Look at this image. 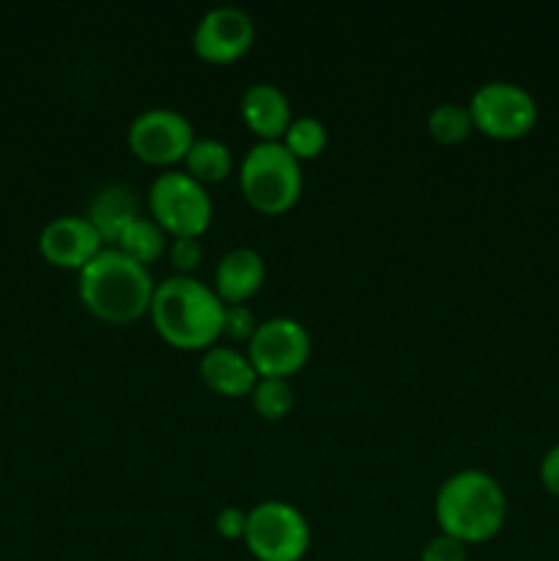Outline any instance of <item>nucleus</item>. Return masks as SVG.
Wrapping results in <instances>:
<instances>
[{"label": "nucleus", "mask_w": 559, "mask_h": 561, "mask_svg": "<svg viewBox=\"0 0 559 561\" xmlns=\"http://www.w3.org/2000/svg\"><path fill=\"white\" fill-rule=\"evenodd\" d=\"M433 515L438 529L464 546L486 542L497 537L507 520V493L488 471L460 469L438 485Z\"/></svg>", "instance_id": "1"}, {"label": "nucleus", "mask_w": 559, "mask_h": 561, "mask_svg": "<svg viewBox=\"0 0 559 561\" xmlns=\"http://www.w3.org/2000/svg\"><path fill=\"white\" fill-rule=\"evenodd\" d=\"M153 283L148 266L118 247H104L77 272V296L88 312L107 323H132L151 310Z\"/></svg>", "instance_id": "2"}, {"label": "nucleus", "mask_w": 559, "mask_h": 561, "mask_svg": "<svg viewBox=\"0 0 559 561\" xmlns=\"http://www.w3.org/2000/svg\"><path fill=\"white\" fill-rule=\"evenodd\" d=\"M148 312L153 329L175 348H212L223 334L225 301L192 274H173L157 283Z\"/></svg>", "instance_id": "3"}, {"label": "nucleus", "mask_w": 559, "mask_h": 561, "mask_svg": "<svg viewBox=\"0 0 559 561\" xmlns=\"http://www.w3.org/2000/svg\"><path fill=\"white\" fill-rule=\"evenodd\" d=\"M239 184L252 208L283 214L301 197V162L280 140H258L241 157Z\"/></svg>", "instance_id": "4"}, {"label": "nucleus", "mask_w": 559, "mask_h": 561, "mask_svg": "<svg viewBox=\"0 0 559 561\" xmlns=\"http://www.w3.org/2000/svg\"><path fill=\"white\" fill-rule=\"evenodd\" d=\"M151 219L173 239H201L214 217V203L206 184L192 179L186 170H162L148 186Z\"/></svg>", "instance_id": "5"}, {"label": "nucleus", "mask_w": 559, "mask_h": 561, "mask_svg": "<svg viewBox=\"0 0 559 561\" xmlns=\"http://www.w3.org/2000/svg\"><path fill=\"white\" fill-rule=\"evenodd\" d=\"M305 513L283 499H266L247 510L244 542L258 561H299L310 548Z\"/></svg>", "instance_id": "6"}, {"label": "nucleus", "mask_w": 559, "mask_h": 561, "mask_svg": "<svg viewBox=\"0 0 559 561\" xmlns=\"http://www.w3.org/2000/svg\"><path fill=\"white\" fill-rule=\"evenodd\" d=\"M469 113L475 129L493 140H518L535 129L540 110L529 88L510 80H488L471 93Z\"/></svg>", "instance_id": "7"}, {"label": "nucleus", "mask_w": 559, "mask_h": 561, "mask_svg": "<svg viewBox=\"0 0 559 561\" xmlns=\"http://www.w3.org/2000/svg\"><path fill=\"white\" fill-rule=\"evenodd\" d=\"M312 340L305 323L288 316H274L258 323L247 340V356L258 378H290L310 359Z\"/></svg>", "instance_id": "8"}, {"label": "nucleus", "mask_w": 559, "mask_h": 561, "mask_svg": "<svg viewBox=\"0 0 559 561\" xmlns=\"http://www.w3.org/2000/svg\"><path fill=\"white\" fill-rule=\"evenodd\" d=\"M132 153L148 164H173L186 157L195 142V126L175 107H146L126 129Z\"/></svg>", "instance_id": "9"}, {"label": "nucleus", "mask_w": 559, "mask_h": 561, "mask_svg": "<svg viewBox=\"0 0 559 561\" xmlns=\"http://www.w3.org/2000/svg\"><path fill=\"white\" fill-rule=\"evenodd\" d=\"M255 42V22L233 3L212 5L192 31V47L208 64L239 60Z\"/></svg>", "instance_id": "10"}, {"label": "nucleus", "mask_w": 559, "mask_h": 561, "mask_svg": "<svg viewBox=\"0 0 559 561\" xmlns=\"http://www.w3.org/2000/svg\"><path fill=\"white\" fill-rule=\"evenodd\" d=\"M104 250L99 230L88 222V217L64 214L49 219L38 233V252L58 268H77L93 261Z\"/></svg>", "instance_id": "11"}, {"label": "nucleus", "mask_w": 559, "mask_h": 561, "mask_svg": "<svg viewBox=\"0 0 559 561\" xmlns=\"http://www.w3.org/2000/svg\"><path fill=\"white\" fill-rule=\"evenodd\" d=\"M241 118L250 126L258 140H283L285 129L294 121L290 115V102L285 91L274 82H252L241 93Z\"/></svg>", "instance_id": "12"}, {"label": "nucleus", "mask_w": 559, "mask_h": 561, "mask_svg": "<svg viewBox=\"0 0 559 561\" xmlns=\"http://www.w3.org/2000/svg\"><path fill=\"white\" fill-rule=\"evenodd\" d=\"M266 279V261L255 247H233L219 257L214 268V285L225 305H244L261 290Z\"/></svg>", "instance_id": "13"}, {"label": "nucleus", "mask_w": 559, "mask_h": 561, "mask_svg": "<svg viewBox=\"0 0 559 561\" xmlns=\"http://www.w3.org/2000/svg\"><path fill=\"white\" fill-rule=\"evenodd\" d=\"M197 370H201L206 387L217 394H225V398H244V394L250 398L258 381V373L247 351L241 354L230 345H212V348L203 351Z\"/></svg>", "instance_id": "14"}, {"label": "nucleus", "mask_w": 559, "mask_h": 561, "mask_svg": "<svg viewBox=\"0 0 559 561\" xmlns=\"http://www.w3.org/2000/svg\"><path fill=\"white\" fill-rule=\"evenodd\" d=\"M88 222L99 230L102 241H118L121 233L135 222L140 214V197L129 184L121 181H110V184L99 186L88 206Z\"/></svg>", "instance_id": "15"}, {"label": "nucleus", "mask_w": 559, "mask_h": 561, "mask_svg": "<svg viewBox=\"0 0 559 561\" xmlns=\"http://www.w3.org/2000/svg\"><path fill=\"white\" fill-rule=\"evenodd\" d=\"M186 173L201 184H219L233 170V151L219 137H195L184 157Z\"/></svg>", "instance_id": "16"}, {"label": "nucleus", "mask_w": 559, "mask_h": 561, "mask_svg": "<svg viewBox=\"0 0 559 561\" xmlns=\"http://www.w3.org/2000/svg\"><path fill=\"white\" fill-rule=\"evenodd\" d=\"M115 247H118L121 252H126L129 257H135L137 263L148 266V263H153L164 250H168V233L159 228L157 219L137 217L135 222L121 233Z\"/></svg>", "instance_id": "17"}, {"label": "nucleus", "mask_w": 559, "mask_h": 561, "mask_svg": "<svg viewBox=\"0 0 559 561\" xmlns=\"http://www.w3.org/2000/svg\"><path fill=\"white\" fill-rule=\"evenodd\" d=\"M427 131L433 140L444 142V146H455L464 142L466 137L475 131V121H471L469 104L458 102H442L427 113Z\"/></svg>", "instance_id": "18"}, {"label": "nucleus", "mask_w": 559, "mask_h": 561, "mask_svg": "<svg viewBox=\"0 0 559 561\" xmlns=\"http://www.w3.org/2000/svg\"><path fill=\"white\" fill-rule=\"evenodd\" d=\"M327 124H323L318 115H299V118L290 121L280 142H283L299 162H305V159H316L318 153L327 148Z\"/></svg>", "instance_id": "19"}, {"label": "nucleus", "mask_w": 559, "mask_h": 561, "mask_svg": "<svg viewBox=\"0 0 559 561\" xmlns=\"http://www.w3.org/2000/svg\"><path fill=\"white\" fill-rule=\"evenodd\" d=\"M250 400L263 420H283L294 409V387L288 378H258Z\"/></svg>", "instance_id": "20"}, {"label": "nucleus", "mask_w": 559, "mask_h": 561, "mask_svg": "<svg viewBox=\"0 0 559 561\" xmlns=\"http://www.w3.org/2000/svg\"><path fill=\"white\" fill-rule=\"evenodd\" d=\"M255 312L247 305H225V318H223V334H228L230 340H250L258 329Z\"/></svg>", "instance_id": "21"}, {"label": "nucleus", "mask_w": 559, "mask_h": 561, "mask_svg": "<svg viewBox=\"0 0 559 561\" xmlns=\"http://www.w3.org/2000/svg\"><path fill=\"white\" fill-rule=\"evenodd\" d=\"M420 561H466V546L460 540H455V537L438 531V535L425 540Z\"/></svg>", "instance_id": "22"}, {"label": "nucleus", "mask_w": 559, "mask_h": 561, "mask_svg": "<svg viewBox=\"0 0 559 561\" xmlns=\"http://www.w3.org/2000/svg\"><path fill=\"white\" fill-rule=\"evenodd\" d=\"M203 261V244L201 239H173L170 241V263L179 268V274H192Z\"/></svg>", "instance_id": "23"}, {"label": "nucleus", "mask_w": 559, "mask_h": 561, "mask_svg": "<svg viewBox=\"0 0 559 561\" xmlns=\"http://www.w3.org/2000/svg\"><path fill=\"white\" fill-rule=\"evenodd\" d=\"M214 529H217L219 535L225 537V540H239V537H241V540H244L247 510L228 504V507L219 510L217 518H214Z\"/></svg>", "instance_id": "24"}, {"label": "nucleus", "mask_w": 559, "mask_h": 561, "mask_svg": "<svg viewBox=\"0 0 559 561\" xmlns=\"http://www.w3.org/2000/svg\"><path fill=\"white\" fill-rule=\"evenodd\" d=\"M540 485L546 488L551 496L559 499V444H554L540 460Z\"/></svg>", "instance_id": "25"}]
</instances>
